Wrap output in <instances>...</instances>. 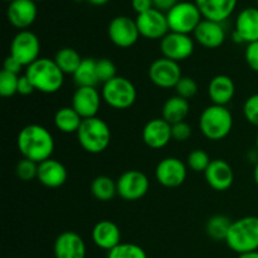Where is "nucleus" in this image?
Masks as SVG:
<instances>
[{
  "label": "nucleus",
  "instance_id": "nucleus-37",
  "mask_svg": "<svg viewBox=\"0 0 258 258\" xmlns=\"http://www.w3.org/2000/svg\"><path fill=\"white\" fill-rule=\"evenodd\" d=\"M175 91L176 95L185 98V100H189V98H193L198 92V83L191 77H184L183 76L178 85L175 86Z\"/></svg>",
  "mask_w": 258,
  "mask_h": 258
},
{
  "label": "nucleus",
  "instance_id": "nucleus-12",
  "mask_svg": "<svg viewBox=\"0 0 258 258\" xmlns=\"http://www.w3.org/2000/svg\"><path fill=\"white\" fill-rule=\"evenodd\" d=\"M135 20L140 35L146 38V39L161 40L170 32L166 14L160 12V10L155 9V8L143 13V14H138Z\"/></svg>",
  "mask_w": 258,
  "mask_h": 258
},
{
  "label": "nucleus",
  "instance_id": "nucleus-46",
  "mask_svg": "<svg viewBox=\"0 0 258 258\" xmlns=\"http://www.w3.org/2000/svg\"><path fill=\"white\" fill-rule=\"evenodd\" d=\"M88 3H91V4H93V5H97V7H100V5H105V4H107L108 2H110V0H87Z\"/></svg>",
  "mask_w": 258,
  "mask_h": 258
},
{
  "label": "nucleus",
  "instance_id": "nucleus-51",
  "mask_svg": "<svg viewBox=\"0 0 258 258\" xmlns=\"http://www.w3.org/2000/svg\"><path fill=\"white\" fill-rule=\"evenodd\" d=\"M257 5H258V0H257Z\"/></svg>",
  "mask_w": 258,
  "mask_h": 258
},
{
  "label": "nucleus",
  "instance_id": "nucleus-45",
  "mask_svg": "<svg viewBox=\"0 0 258 258\" xmlns=\"http://www.w3.org/2000/svg\"><path fill=\"white\" fill-rule=\"evenodd\" d=\"M238 258H258V251L249 252V253H244V254H239Z\"/></svg>",
  "mask_w": 258,
  "mask_h": 258
},
{
  "label": "nucleus",
  "instance_id": "nucleus-22",
  "mask_svg": "<svg viewBox=\"0 0 258 258\" xmlns=\"http://www.w3.org/2000/svg\"><path fill=\"white\" fill-rule=\"evenodd\" d=\"M68 173L66 166L55 159H48L38 164V180L47 188H59L67 181Z\"/></svg>",
  "mask_w": 258,
  "mask_h": 258
},
{
  "label": "nucleus",
  "instance_id": "nucleus-32",
  "mask_svg": "<svg viewBox=\"0 0 258 258\" xmlns=\"http://www.w3.org/2000/svg\"><path fill=\"white\" fill-rule=\"evenodd\" d=\"M107 258H148L145 249L135 243H120L108 251Z\"/></svg>",
  "mask_w": 258,
  "mask_h": 258
},
{
  "label": "nucleus",
  "instance_id": "nucleus-38",
  "mask_svg": "<svg viewBox=\"0 0 258 258\" xmlns=\"http://www.w3.org/2000/svg\"><path fill=\"white\" fill-rule=\"evenodd\" d=\"M243 115L251 125L258 127V93L247 98L243 105Z\"/></svg>",
  "mask_w": 258,
  "mask_h": 258
},
{
  "label": "nucleus",
  "instance_id": "nucleus-25",
  "mask_svg": "<svg viewBox=\"0 0 258 258\" xmlns=\"http://www.w3.org/2000/svg\"><path fill=\"white\" fill-rule=\"evenodd\" d=\"M236 85L229 76L218 75L208 85V96L213 105L227 106L234 97Z\"/></svg>",
  "mask_w": 258,
  "mask_h": 258
},
{
  "label": "nucleus",
  "instance_id": "nucleus-47",
  "mask_svg": "<svg viewBox=\"0 0 258 258\" xmlns=\"http://www.w3.org/2000/svg\"><path fill=\"white\" fill-rule=\"evenodd\" d=\"M253 179H254V181H256V184H257V186H258V161H257L256 166H254V170H253Z\"/></svg>",
  "mask_w": 258,
  "mask_h": 258
},
{
  "label": "nucleus",
  "instance_id": "nucleus-36",
  "mask_svg": "<svg viewBox=\"0 0 258 258\" xmlns=\"http://www.w3.org/2000/svg\"><path fill=\"white\" fill-rule=\"evenodd\" d=\"M96 68H97V77L98 82L100 83H106L108 81L113 80L115 77H117L116 75V66L112 60L107 59V58H102V59H98L96 63Z\"/></svg>",
  "mask_w": 258,
  "mask_h": 258
},
{
  "label": "nucleus",
  "instance_id": "nucleus-21",
  "mask_svg": "<svg viewBox=\"0 0 258 258\" xmlns=\"http://www.w3.org/2000/svg\"><path fill=\"white\" fill-rule=\"evenodd\" d=\"M203 19L223 23L236 10L238 0H196Z\"/></svg>",
  "mask_w": 258,
  "mask_h": 258
},
{
  "label": "nucleus",
  "instance_id": "nucleus-23",
  "mask_svg": "<svg viewBox=\"0 0 258 258\" xmlns=\"http://www.w3.org/2000/svg\"><path fill=\"white\" fill-rule=\"evenodd\" d=\"M92 241L98 248L111 251L121 242V231L116 223L111 221H100L92 229Z\"/></svg>",
  "mask_w": 258,
  "mask_h": 258
},
{
  "label": "nucleus",
  "instance_id": "nucleus-8",
  "mask_svg": "<svg viewBox=\"0 0 258 258\" xmlns=\"http://www.w3.org/2000/svg\"><path fill=\"white\" fill-rule=\"evenodd\" d=\"M39 38L30 30H20L13 38L10 44V55L14 57L23 67H28L39 59Z\"/></svg>",
  "mask_w": 258,
  "mask_h": 258
},
{
  "label": "nucleus",
  "instance_id": "nucleus-44",
  "mask_svg": "<svg viewBox=\"0 0 258 258\" xmlns=\"http://www.w3.org/2000/svg\"><path fill=\"white\" fill-rule=\"evenodd\" d=\"M179 0H153V5L155 9L160 10L163 13H168L173 7H175Z\"/></svg>",
  "mask_w": 258,
  "mask_h": 258
},
{
  "label": "nucleus",
  "instance_id": "nucleus-35",
  "mask_svg": "<svg viewBox=\"0 0 258 258\" xmlns=\"http://www.w3.org/2000/svg\"><path fill=\"white\" fill-rule=\"evenodd\" d=\"M15 174L23 181H30L38 178V164L28 159H22L15 166Z\"/></svg>",
  "mask_w": 258,
  "mask_h": 258
},
{
  "label": "nucleus",
  "instance_id": "nucleus-11",
  "mask_svg": "<svg viewBox=\"0 0 258 258\" xmlns=\"http://www.w3.org/2000/svg\"><path fill=\"white\" fill-rule=\"evenodd\" d=\"M108 38L118 48H130L140 38L136 20L126 15L115 17L108 24Z\"/></svg>",
  "mask_w": 258,
  "mask_h": 258
},
{
  "label": "nucleus",
  "instance_id": "nucleus-50",
  "mask_svg": "<svg viewBox=\"0 0 258 258\" xmlns=\"http://www.w3.org/2000/svg\"><path fill=\"white\" fill-rule=\"evenodd\" d=\"M34 2H44V0H34Z\"/></svg>",
  "mask_w": 258,
  "mask_h": 258
},
{
  "label": "nucleus",
  "instance_id": "nucleus-34",
  "mask_svg": "<svg viewBox=\"0 0 258 258\" xmlns=\"http://www.w3.org/2000/svg\"><path fill=\"white\" fill-rule=\"evenodd\" d=\"M20 76L3 70L0 73V95L3 97H12L18 93V83Z\"/></svg>",
  "mask_w": 258,
  "mask_h": 258
},
{
  "label": "nucleus",
  "instance_id": "nucleus-19",
  "mask_svg": "<svg viewBox=\"0 0 258 258\" xmlns=\"http://www.w3.org/2000/svg\"><path fill=\"white\" fill-rule=\"evenodd\" d=\"M171 125L163 117L149 121L143 130V140L150 149H163L171 140Z\"/></svg>",
  "mask_w": 258,
  "mask_h": 258
},
{
  "label": "nucleus",
  "instance_id": "nucleus-5",
  "mask_svg": "<svg viewBox=\"0 0 258 258\" xmlns=\"http://www.w3.org/2000/svg\"><path fill=\"white\" fill-rule=\"evenodd\" d=\"M81 148L90 154H101L111 143V130L106 121L100 117L86 118L77 131Z\"/></svg>",
  "mask_w": 258,
  "mask_h": 258
},
{
  "label": "nucleus",
  "instance_id": "nucleus-49",
  "mask_svg": "<svg viewBox=\"0 0 258 258\" xmlns=\"http://www.w3.org/2000/svg\"><path fill=\"white\" fill-rule=\"evenodd\" d=\"M4 2H8V3H12V2H14V0H4Z\"/></svg>",
  "mask_w": 258,
  "mask_h": 258
},
{
  "label": "nucleus",
  "instance_id": "nucleus-26",
  "mask_svg": "<svg viewBox=\"0 0 258 258\" xmlns=\"http://www.w3.org/2000/svg\"><path fill=\"white\" fill-rule=\"evenodd\" d=\"M189 101L180 96H173L168 98L163 106V118L170 125L183 122L189 113Z\"/></svg>",
  "mask_w": 258,
  "mask_h": 258
},
{
  "label": "nucleus",
  "instance_id": "nucleus-1",
  "mask_svg": "<svg viewBox=\"0 0 258 258\" xmlns=\"http://www.w3.org/2000/svg\"><path fill=\"white\" fill-rule=\"evenodd\" d=\"M17 146L23 159L40 164L52 158L54 151V139L44 126L32 123L19 131Z\"/></svg>",
  "mask_w": 258,
  "mask_h": 258
},
{
  "label": "nucleus",
  "instance_id": "nucleus-42",
  "mask_svg": "<svg viewBox=\"0 0 258 258\" xmlns=\"http://www.w3.org/2000/svg\"><path fill=\"white\" fill-rule=\"evenodd\" d=\"M3 70L7 71V72L14 73V75L19 76V73L22 72V70H23V66L20 64V63L18 62L14 57H12V55H8L4 60V68H3Z\"/></svg>",
  "mask_w": 258,
  "mask_h": 258
},
{
  "label": "nucleus",
  "instance_id": "nucleus-41",
  "mask_svg": "<svg viewBox=\"0 0 258 258\" xmlns=\"http://www.w3.org/2000/svg\"><path fill=\"white\" fill-rule=\"evenodd\" d=\"M34 87H33L32 82L28 80V77L25 75L20 76L19 77V83H18V93L22 96H28L32 95L34 92Z\"/></svg>",
  "mask_w": 258,
  "mask_h": 258
},
{
  "label": "nucleus",
  "instance_id": "nucleus-14",
  "mask_svg": "<svg viewBox=\"0 0 258 258\" xmlns=\"http://www.w3.org/2000/svg\"><path fill=\"white\" fill-rule=\"evenodd\" d=\"M186 165L178 158H169L163 159L160 163L156 165L155 169V178L160 185L165 188H178L185 181Z\"/></svg>",
  "mask_w": 258,
  "mask_h": 258
},
{
  "label": "nucleus",
  "instance_id": "nucleus-39",
  "mask_svg": "<svg viewBox=\"0 0 258 258\" xmlns=\"http://www.w3.org/2000/svg\"><path fill=\"white\" fill-rule=\"evenodd\" d=\"M190 136L191 127L185 121L171 125V138H173V140L179 141V143H184V141L189 140Z\"/></svg>",
  "mask_w": 258,
  "mask_h": 258
},
{
  "label": "nucleus",
  "instance_id": "nucleus-40",
  "mask_svg": "<svg viewBox=\"0 0 258 258\" xmlns=\"http://www.w3.org/2000/svg\"><path fill=\"white\" fill-rule=\"evenodd\" d=\"M244 58L248 64V67L252 71L258 73V40L257 42L249 43L246 47V52H244Z\"/></svg>",
  "mask_w": 258,
  "mask_h": 258
},
{
  "label": "nucleus",
  "instance_id": "nucleus-33",
  "mask_svg": "<svg viewBox=\"0 0 258 258\" xmlns=\"http://www.w3.org/2000/svg\"><path fill=\"white\" fill-rule=\"evenodd\" d=\"M211 163L212 160L209 158L208 153L202 150V149H197V150L191 151L188 155V159H186L188 166L196 173H206Z\"/></svg>",
  "mask_w": 258,
  "mask_h": 258
},
{
  "label": "nucleus",
  "instance_id": "nucleus-6",
  "mask_svg": "<svg viewBox=\"0 0 258 258\" xmlns=\"http://www.w3.org/2000/svg\"><path fill=\"white\" fill-rule=\"evenodd\" d=\"M101 96L110 107L115 110H126L135 103L138 92L130 80L117 76L113 80L103 83Z\"/></svg>",
  "mask_w": 258,
  "mask_h": 258
},
{
  "label": "nucleus",
  "instance_id": "nucleus-9",
  "mask_svg": "<svg viewBox=\"0 0 258 258\" xmlns=\"http://www.w3.org/2000/svg\"><path fill=\"white\" fill-rule=\"evenodd\" d=\"M117 196L126 202H135L144 198L150 188L149 178L139 170H127L118 176Z\"/></svg>",
  "mask_w": 258,
  "mask_h": 258
},
{
  "label": "nucleus",
  "instance_id": "nucleus-10",
  "mask_svg": "<svg viewBox=\"0 0 258 258\" xmlns=\"http://www.w3.org/2000/svg\"><path fill=\"white\" fill-rule=\"evenodd\" d=\"M181 75L180 66L178 62L168 59V58H158L149 67V80L160 88H175Z\"/></svg>",
  "mask_w": 258,
  "mask_h": 258
},
{
  "label": "nucleus",
  "instance_id": "nucleus-2",
  "mask_svg": "<svg viewBox=\"0 0 258 258\" xmlns=\"http://www.w3.org/2000/svg\"><path fill=\"white\" fill-rule=\"evenodd\" d=\"M25 76L32 82L35 91L42 93H55L63 87L64 73L60 71L54 59L39 58L28 66Z\"/></svg>",
  "mask_w": 258,
  "mask_h": 258
},
{
  "label": "nucleus",
  "instance_id": "nucleus-3",
  "mask_svg": "<svg viewBox=\"0 0 258 258\" xmlns=\"http://www.w3.org/2000/svg\"><path fill=\"white\" fill-rule=\"evenodd\" d=\"M226 243L238 254L258 251V217L247 216L233 221Z\"/></svg>",
  "mask_w": 258,
  "mask_h": 258
},
{
  "label": "nucleus",
  "instance_id": "nucleus-18",
  "mask_svg": "<svg viewBox=\"0 0 258 258\" xmlns=\"http://www.w3.org/2000/svg\"><path fill=\"white\" fill-rule=\"evenodd\" d=\"M206 180L212 189L217 191H226L234 181L232 166L223 159H214L204 173Z\"/></svg>",
  "mask_w": 258,
  "mask_h": 258
},
{
  "label": "nucleus",
  "instance_id": "nucleus-30",
  "mask_svg": "<svg viewBox=\"0 0 258 258\" xmlns=\"http://www.w3.org/2000/svg\"><path fill=\"white\" fill-rule=\"evenodd\" d=\"M83 58H81L80 53L76 49L70 47L62 48V49L58 50L55 53L54 62L57 63L58 67L60 68L64 75H75V72L77 71V68L80 67L81 62H82Z\"/></svg>",
  "mask_w": 258,
  "mask_h": 258
},
{
  "label": "nucleus",
  "instance_id": "nucleus-29",
  "mask_svg": "<svg viewBox=\"0 0 258 258\" xmlns=\"http://www.w3.org/2000/svg\"><path fill=\"white\" fill-rule=\"evenodd\" d=\"M91 193L97 201L110 202L117 194V184L110 176L100 175L91 183Z\"/></svg>",
  "mask_w": 258,
  "mask_h": 258
},
{
  "label": "nucleus",
  "instance_id": "nucleus-15",
  "mask_svg": "<svg viewBox=\"0 0 258 258\" xmlns=\"http://www.w3.org/2000/svg\"><path fill=\"white\" fill-rule=\"evenodd\" d=\"M102 96L96 87H77L72 96V107L83 120L92 118L97 116Z\"/></svg>",
  "mask_w": 258,
  "mask_h": 258
},
{
  "label": "nucleus",
  "instance_id": "nucleus-27",
  "mask_svg": "<svg viewBox=\"0 0 258 258\" xmlns=\"http://www.w3.org/2000/svg\"><path fill=\"white\" fill-rule=\"evenodd\" d=\"M83 118L77 111L71 107H60L54 115V126L64 134H77Z\"/></svg>",
  "mask_w": 258,
  "mask_h": 258
},
{
  "label": "nucleus",
  "instance_id": "nucleus-28",
  "mask_svg": "<svg viewBox=\"0 0 258 258\" xmlns=\"http://www.w3.org/2000/svg\"><path fill=\"white\" fill-rule=\"evenodd\" d=\"M96 63L97 60H95L93 58H83L80 67L73 75V80L78 87H96V85L100 83Z\"/></svg>",
  "mask_w": 258,
  "mask_h": 258
},
{
  "label": "nucleus",
  "instance_id": "nucleus-31",
  "mask_svg": "<svg viewBox=\"0 0 258 258\" xmlns=\"http://www.w3.org/2000/svg\"><path fill=\"white\" fill-rule=\"evenodd\" d=\"M232 223L233 222L227 216L217 214V216L211 217L206 226L207 234L214 241H226Z\"/></svg>",
  "mask_w": 258,
  "mask_h": 258
},
{
  "label": "nucleus",
  "instance_id": "nucleus-20",
  "mask_svg": "<svg viewBox=\"0 0 258 258\" xmlns=\"http://www.w3.org/2000/svg\"><path fill=\"white\" fill-rule=\"evenodd\" d=\"M194 39L208 49L219 48L226 40V30L222 23L203 19L194 30Z\"/></svg>",
  "mask_w": 258,
  "mask_h": 258
},
{
  "label": "nucleus",
  "instance_id": "nucleus-7",
  "mask_svg": "<svg viewBox=\"0 0 258 258\" xmlns=\"http://www.w3.org/2000/svg\"><path fill=\"white\" fill-rule=\"evenodd\" d=\"M166 18L170 32L188 35L194 33L199 23L203 20L201 10L196 3L191 2H179L166 13Z\"/></svg>",
  "mask_w": 258,
  "mask_h": 258
},
{
  "label": "nucleus",
  "instance_id": "nucleus-13",
  "mask_svg": "<svg viewBox=\"0 0 258 258\" xmlns=\"http://www.w3.org/2000/svg\"><path fill=\"white\" fill-rule=\"evenodd\" d=\"M160 50L164 58L179 63L181 60L188 59L193 54L194 40L188 34L169 32L160 40Z\"/></svg>",
  "mask_w": 258,
  "mask_h": 258
},
{
  "label": "nucleus",
  "instance_id": "nucleus-24",
  "mask_svg": "<svg viewBox=\"0 0 258 258\" xmlns=\"http://www.w3.org/2000/svg\"><path fill=\"white\" fill-rule=\"evenodd\" d=\"M234 32L242 38L243 43H253L258 40V8H244L236 18Z\"/></svg>",
  "mask_w": 258,
  "mask_h": 258
},
{
  "label": "nucleus",
  "instance_id": "nucleus-17",
  "mask_svg": "<svg viewBox=\"0 0 258 258\" xmlns=\"http://www.w3.org/2000/svg\"><path fill=\"white\" fill-rule=\"evenodd\" d=\"M53 251L55 258H86L87 247L80 234L66 231L55 238Z\"/></svg>",
  "mask_w": 258,
  "mask_h": 258
},
{
  "label": "nucleus",
  "instance_id": "nucleus-16",
  "mask_svg": "<svg viewBox=\"0 0 258 258\" xmlns=\"http://www.w3.org/2000/svg\"><path fill=\"white\" fill-rule=\"evenodd\" d=\"M38 8L34 0H14L9 3L7 17L10 24L20 30H27L37 19Z\"/></svg>",
  "mask_w": 258,
  "mask_h": 258
},
{
  "label": "nucleus",
  "instance_id": "nucleus-4",
  "mask_svg": "<svg viewBox=\"0 0 258 258\" xmlns=\"http://www.w3.org/2000/svg\"><path fill=\"white\" fill-rule=\"evenodd\" d=\"M233 127V116L227 106L211 105L199 117V128L207 139L219 141L226 139Z\"/></svg>",
  "mask_w": 258,
  "mask_h": 258
},
{
  "label": "nucleus",
  "instance_id": "nucleus-43",
  "mask_svg": "<svg viewBox=\"0 0 258 258\" xmlns=\"http://www.w3.org/2000/svg\"><path fill=\"white\" fill-rule=\"evenodd\" d=\"M131 5L138 14H143L154 8L153 0H131Z\"/></svg>",
  "mask_w": 258,
  "mask_h": 258
},
{
  "label": "nucleus",
  "instance_id": "nucleus-48",
  "mask_svg": "<svg viewBox=\"0 0 258 258\" xmlns=\"http://www.w3.org/2000/svg\"><path fill=\"white\" fill-rule=\"evenodd\" d=\"M256 148H257V151H258V134H257V138H256Z\"/></svg>",
  "mask_w": 258,
  "mask_h": 258
}]
</instances>
